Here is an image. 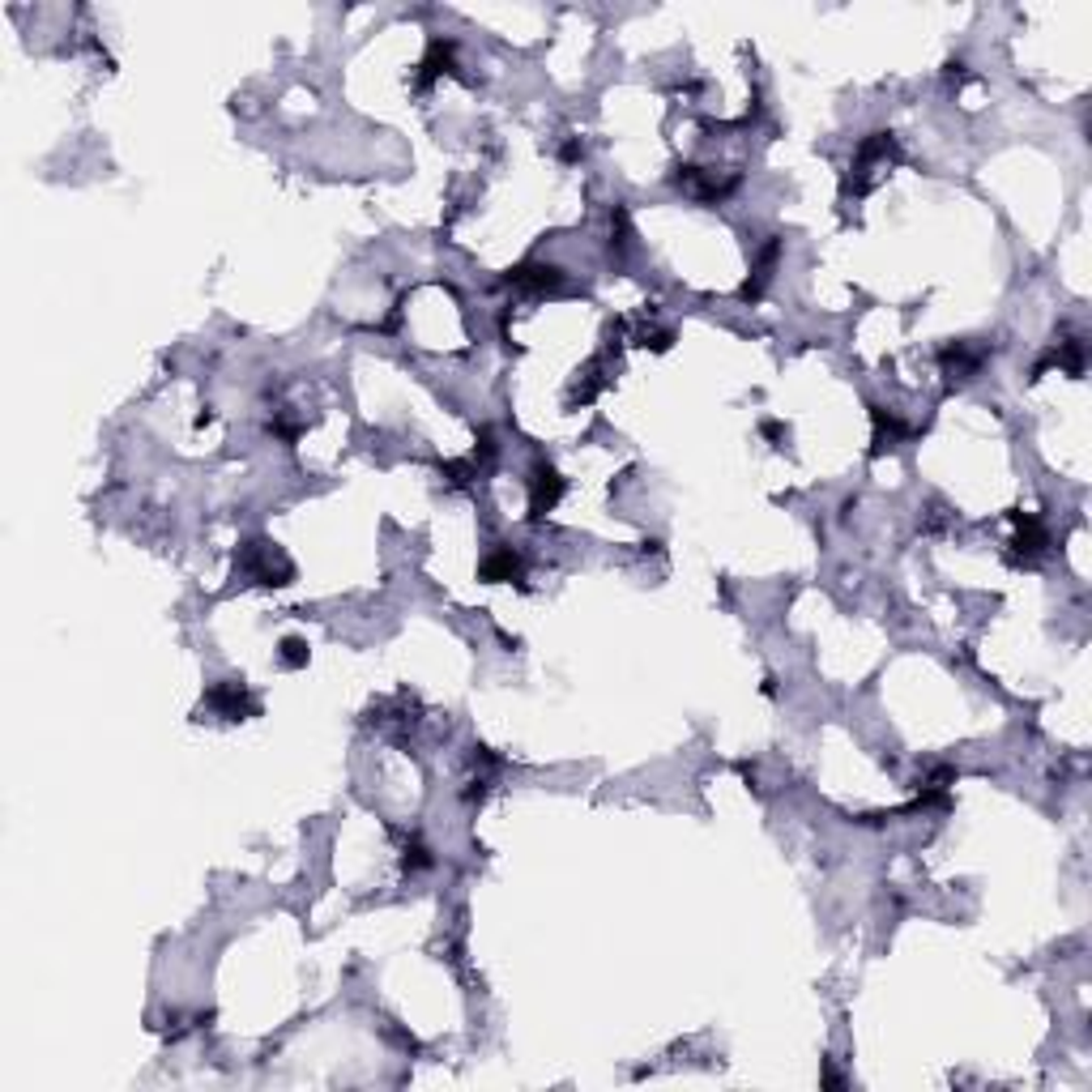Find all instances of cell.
I'll return each mask as SVG.
<instances>
[{
  "label": "cell",
  "mask_w": 1092,
  "mask_h": 1092,
  "mask_svg": "<svg viewBox=\"0 0 1092 1092\" xmlns=\"http://www.w3.org/2000/svg\"><path fill=\"white\" fill-rule=\"evenodd\" d=\"M581 154H585V150L576 146V141H568V146H563V162H576V159H581Z\"/></svg>",
  "instance_id": "13"
},
{
  "label": "cell",
  "mask_w": 1092,
  "mask_h": 1092,
  "mask_svg": "<svg viewBox=\"0 0 1092 1092\" xmlns=\"http://www.w3.org/2000/svg\"><path fill=\"white\" fill-rule=\"evenodd\" d=\"M278 658H282V666H290V671H299V666H307V662H312V649H307V640H299V636H287V640H282V649H278Z\"/></svg>",
  "instance_id": "10"
},
{
  "label": "cell",
  "mask_w": 1092,
  "mask_h": 1092,
  "mask_svg": "<svg viewBox=\"0 0 1092 1092\" xmlns=\"http://www.w3.org/2000/svg\"><path fill=\"white\" fill-rule=\"evenodd\" d=\"M402 863H406V870H427L435 858H431V850L427 845H418V841H410L406 850H402Z\"/></svg>",
  "instance_id": "12"
},
{
  "label": "cell",
  "mask_w": 1092,
  "mask_h": 1092,
  "mask_svg": "<svg viewBox=\"0 0 1092 1092\" xmlns=\"http://www.w3.org/2000/svg\"><path fill=\"white\" fill-rule=\"evenodd\" d=\"M1016 525H1020V534H1016V555L1020 559H1042L1046 550H1050V534H1046V525H1042V517H1033V512H1016Z\"/></svg>",
  "instance_id": "4"
},
{
  "label": "cell",
  "mask_w": 1092,
  "mask_h": 1092,
  "mask_svg": "<svg viewBox=\"0 0 1092 1092\" xmlns=\"http://www.w3.org/2000/svg\"><path fill=\"white\" fill-rule=\"evenodd\" d=\"M448 51H453V43H440V38H435L431 51H427V60L418 64V69H422V73H418V90H422V86H431L435 77H440V73L448 69Z\"/></svg>",
  "instance_id": "9"
},
{
  "label": "cell",
  "mask_w": 1092,
  "mask_h": 1092,
  "mask_svg": "<svg viewBox=\"0 0 1092 1092\" xmlns=\"http://www.w3.org/2000/svg\"><path fill=\"white\" fill-rule=\"evenodd\" d=\"M508 282L517 290H550V287H559L563 282V274H559V265H543V261H525V265H517L508 274Z\"/></svg>",
  "instance_id": "5"
},
{
  "label": "cell",
  "mask_w": 1092,
  "mask_h": 1092,
  "mask_svg": "<svg viewBox=\"0 0 1092 1092\" xmlns=\"http://www.w3.org/2000/svg\"><path fill=\"white\" fill-rule=\"evenodd\" d=\"M939 358H943V367L952 371V380H973V371H978L982 358H986V346L956 342V346H943Z\"/></svg>",
  "instance_id": "6"
},
{
  "label": "cell",
  "mask_w": 1092,
  "mask_h": 1092,
  "mask_svg": "<svg viewBox=\"0 0 1092 1092\" xmlns=\"http://www.w3.org/2000/svg\"><path fill=\"white\" fill-rule=\"evenodd\" d=\"M205 704H210L214 713H223L226 722H243V717L256 713V700L239 683H214L210 691H205Z\"/></svg>",
  "instance_id": "2"
},
{
  "label": "cell",
  "mask_w": 1092,
  "mask_h": 1092,
  "mask_svg": "<svg viewBox=\"0 0 1092 1092\" xmlns=\"http://www.w3.org/2000/svg\"><path fill=\"white\" fill-rule=\"evenodd\" d=\"M627 243H632V223H627V210H623V205H614V210H610V252H614V248L623 252Z\"/></svg>",
  "instance_id": "11"
},
{
  "label": "cell",
  "mask_w": 1092,
  "mask_h": 1092,
  "mask_svg": "<svg viewBox=\"0 0 1092 1092\" xmlns=\"http://www.w3.org/2000/svg\"><path fill=\"white\" fill-rule=\"evenodd\" d=\"M559 499H563V479H559V470L538 466L534 479H530V517H534V521L546 517V512L555 508Z\"/></svg>",
  "instance_id": "3"
},
{
  "label": "cell",
  "mask_w": 1092,
  "mask_h": 1092,
  "mask_svg": "<svg viewBox=\"0 0 1092 1092\" xmlns=\"http://www.w3.org/2000/svg\"><path fill=\"white\" fill-rule=\"evenodd\" d=\"M479 576H482L486 585L521 581V555H517V550H508V546H499V550H491V555L479 563Z\"/></svg>",
  "instance_id": "7"
},
{
  "label": "cell",
  "mask_w": 1092,
  "mask_h": 1092,
  "mask_svg": "<svg viewBox=\"0 0 1092 1092\" xmlns=\"http://www.w3.org/2000/svg\"><path fill=\"white\" fill-rule=\"evenodd\" d=\"M239 563H243V572H248L256 585H290V576H294L290 559L282 555L278 546H269V543H248V546L239 550Z\"/></svg>",
  "instance_id": "1"
},
{
  "label": "cell",
  "mask_w": 1092,
  "mask_h": 1092,
  "mask_svg": "<svg viewBox=\"0 0 1092 1092\" xmlns=\"http://www.w3.org/2000/svg\"><path fill=\"white\" fill-rule=\"evenodd\" d=\"M777 256H781V243L773 239V243H768V248L760 252V265H755V278L747 282V287H742V299H755V294L764 290V282L773 278V265H777Z\"/></svg>",
  "instance_id": "8"
}]
</instances>
